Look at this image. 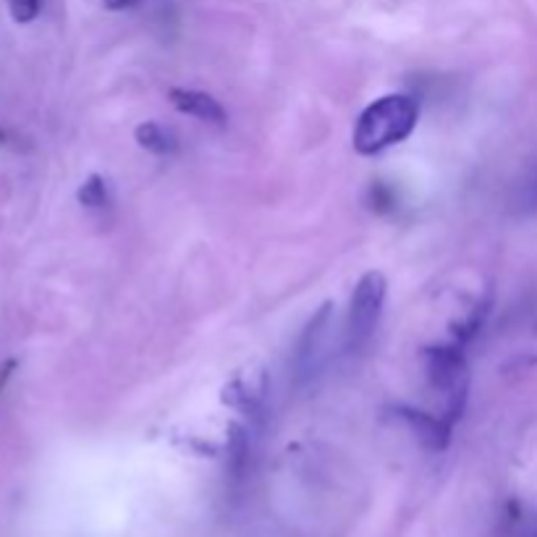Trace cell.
<instances>
[{"label":"cell","instance_id":"cell-1","mask_svg":"<svg viewBox=\"0 0 537 537\" xmlns=\"http://www.w3.org/2000/svg\"><path fill=\"white\" fill-rule=\"evenodd\" d=\"M417 126V103L407 95H388L367 105L357 118L354 150L359 155H378L399 145Z\"/></svg>","mask_w":537,"mask_h":537},{"label":"cell","instance_id":"cell-2","mask_svg":"<svg viewBox=\"0 0 537 537\" xmlns=\"http://www.w3.org/2000/svg\"><path fill=\"white\" fill-rule=\"evenodd\" d=\"M425 370L430 386L448 396V425H454L462 417L467 401V359L456 346H430L425 352Z\"/></svg>","mask_w":537,"mask_h":537},{"label":"cell","instance_id":"cell-3","mask_svg":"<svg viewBox=\"0 0 537 537\" xmlns=\"http://www.w3.org/2000/svg\"><path fill=\"white\" fill-rule=\"evenodd\" d=\"M386 294V276L378 270H370L359 278L357 289L352 294V304H349V323H346L349 352H359L370 341L372 331L380 320V312H383V304H386Z\"/></svg>","mask_w":537,"mask_h":537},{"label":"cell","instance_id":"cell-4","mask_svg":"<svg viewBox=\"0 0 537 537\" xmlns=\"http://www.w3.org/2000/svg\"><path fill=\"white\" fill-rule=\"evenodd\" d=\"M393 412H396V417L401 422H407L412 427L417 441L425 448H430V451H443L448 446V441H451V425L446 420H438L433 414L412 407H396Z\"/></svg>","mask_w":537,"mask_h":537},{"label":"cell","instance_id":"cell-5","mask_svg":"<svg viewBox=\"0 0 537 537\" xmlns=\"http://www.w3.org/2000/svg\"><path fill=\"white\" fill-rule=\"evenodd\" d=\"M168 100L176 111L186 113V116L200 118V121H210V124H223L226 121V111L221 108V103L210 97L207 92L197 90H181V87H173L168 92Z\"/></svg>","mask_w":537,"mask_h":537},{"label":"cell","instance_id":"cell-6","mask_svg":"<svg viewBox=\"0 0 537 537\" xmlns=\"http://www.w3.org/2000/svg\"><path fill=\"white\" fill-rule=\"evenodd\" d=\"M134 137H137V145L150 150L152 155H173V152L179 150V142L173 137L171 131L163 129L158 124H142L137 126L134 131Z\"/></svg>","mask_w":537,"mask_h":537},{"label":"cell","instance_id":"cell-7","mask_svg":"<svg viewBox=\"0 0 537 537\" xmlns=\"http://www.w3.org/2000/svg\"><path fill=\"white\" fill-rule=\"evenodd\" d=\"M226 435H228L226 443H228V456H231V467H234V472H241V467H244L249 454L247 433H244V427H241L239 422H231Z\"/></svg>","mask_w":537,"mask_h":537},{"label":"cell","instance_id":"cell-8","mask_svg":"<svg viewBox=\"0 0 537 537\" xmlns=\"http://www.w3.org/2000/svg\"><path fill=\"white\" fill-rule=\"evenodd\" d=\"M76 197H79V202H82L84 207H92V210L108 205V186H105L103 176H90V179L84 181Z\"/></svg>","mask_w":537,"mask_h":537},{"label":"cell","instance_id":"cell-9","mask_svg":"<svg viewBox=\"0 0 537 537\" xmlns=\"http://www.w3.org/2000/svg\"><path fill=\"white\" fill-rule=\"evenodd\" d=\"M40 3L42 0H8V6H11V16L19 24H29V21H35L37 14H40Z\"/></svg>","mask_w":537,"mask_h":537},{"label":"cell","instance_id":"cell-10","mask_svg":"<svg viewBox=\"0 0 537 537\" xmlns=\"http://www.w3.org/2000/svg\"><path fill=\"white\" fill-rule=\"evenodd\" d=\"M391 205H393L391 192H388L386 186L380 184L372 186V207H375V210H388Z\"/></svg>","mask_w":537,"mask_h":537},{"label":"cell","instance_id":"cell-11","mask_svg":"<svg viewBox=\"0 0 537 537\" xmlns=\"http://www.w3.org/2000/svg\"><path fill=\"white\" fill-rule=\"evenodd\" d=\"M139 0H103V6L108 11H129V8L137 6Z\"/></svg>","mask_w":537,"mask_h":537},{"label":"cell","instance_id":"cell-12","mask_svg":"<svg viewBox=\"0 0 537 537\" xmlns=\"http://www.w3.org/2000/svg\"><path fill=\"white\" fill-rule=\"evenodd\" d=\"M535 194H537V184H535Z\"/></svg>","mask_w":537,"mask_h":537}]
</instances>
